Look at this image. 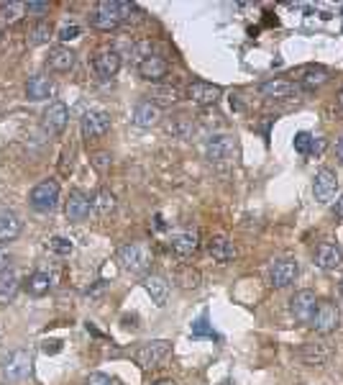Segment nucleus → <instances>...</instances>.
Here are the masks:
<instances>
[{
    "label": "nucleus",
    "instance_id": "32",
    "mask_svg": "<svg viewBox=\"0 0 343 385\" xmlns=\"http://www.w3.org/2000/svg\"><path fill=\"white\" fill-rule=\"evenodd\" d=\"M54 36V29H51L49 21H36L31 29H28V44H34V47H39V44H49V39Z\"/></svg>",
    "mask_w": 343,
    "mask_h": 385
},
{
    "label": "nucleus",
    "instance_id": "1",
    "mask_svg": "<svg viewBox=\"0 0 343 385\" xmlns=\"http://www.w3.org/2000/svg\"><path fill=\"white\" fill-rule=\"evenodd\" d=\"M120 270L131 272V275H146L151 267V250L144 242H128L123 244L116 255Z\"/></svg>",
    "mask_w": 343,
    "mask_h": 385
},
{
    "label": "nucleus",
    "instance_id": "13",
    "mask_svg": "<svg viewBox=\"0 0 343 385\" xmlns=\"http://www.w3.org/2000/svg\"><path fill=\"white\" fill-rule=\"evenodd\" d=\"M111 131V116L106 111H87L82 116V134L85 139H98Z\"/></svg>",
    "mask_w": 343,
    "mask_h": 385
},
{
    "label": "nucleus",
    "instance_id": "14",
    "mask_svg": "<svg viewBox=\"0 0 343 385\" xmlns=\"http://www.w3.org/2000/svg\"><path fill=\"white\" fill-rule=\"evenodd\" d=\"M220 95H223L220 85L203 82V80H197V82H192V85L187 87V100H192L197 106H213V103L220 100Z\"/></svg>",
    "mask_w": 343,
    "mask_h": 385
},
{
    "label": "nucleus",
    "instance_id": "4",
    "mask_svg": "<svg viewBox=\"0 0 343 385\" xmlns=\"http://www.w3.org/2000/svg\"><path fill=\"white\" fill-rule=\"evenodd\" d=\"M28 200H31V206H34L36 211L51 214V211L59 206V183H56V180H42V183L31 190Z\"/></svg>",
    "mask_w": 343,
    "mask_h": 385
},
{
    "label": "nucleus",
    "instance_id": "12",
    "mask_svg": "<svg viewBox=\"0 0 343 385\" xmlns=\"http://www.w3.org/2000/svg\"><path fill=\"white\" fill-rule=\"evenodd\" d=\"M233 152H236V144L228 134H213L208 142H205V154L208 159L213 162H225V159L233 157Z\"/></svg>",
    "mask_w": 343,
    "mask_h": 385
},
{
    "label": "nucleus",
    "instance_id": "44",
    "mask_svg": "<svg viewBox=\"0 0 343 385\" xmlns=\"http://www.w3.org/2000/svg\"><path fill=\"white\" fill-rule=\"evenodd\" d=\"M325 149V139H313V152L310 154H320Z\"/></svg>",
    "mask_w": 343,
    "mask_h": 385
},
{
    "label": "nucleus",
    "instance_id": "43",
    "mask_svg": "<svg viewBox=\"0 0 343 385\" xmlns=\"http://www.w3.org/2000/svg\"><path fill=\"white\" fill-rule=\"evenodd\" d=\"M8 264H11V257H8V252L0 250V272H8Z\"/></svg>",
    "mask_w": 343,
    "mask_h": 385
},
{
    "label": "nucleus",
    "instance_id": "22",
    "mask_svg": "<svg viewBox=\"0 0 343 385\" xmlns=\"http://www.w3.org/2000/svg\"><path fill=\"white\" fill-rule=\"evenodd\" d=\"M330 80V72L325 67H302L297 72V85L305 87V90H316V87H323Z\"/></svg>",
    "mask_w": 343,
    "mask_h": 385
},
{
    "label": "nucleus",
    "instance_id": "31",
    "mask_svg": "<svg viewBox=\"0 0 343 385\" xmlns=\"http://www.w3.org/2000/svg\"><path fill=\"white\" fill-rule=\"evenodd\" d=\"M26 291L31 293V295H46V293L51 291V275L44 270H36L34 275L28 278Z\"/></svg>",
    "mask_w": 343,
    "mask_h": 385
},
{
    "label": "nucleus",
    "instance_id": "40",
    "mask_svg": "<svg viewBox=\"0 0 343 385\" xmlns=\"http://www.w3.org/2000/svg\"><path fill=\"white\" fill-rule=\"evenodd\" d=\"M26 13L28 16H36V18H42V16L49 13V3H44V0H28V3H26Z\"/></svg>",
    "mask_w": 343,
    "mask_h": 385
},
{
    "label": "nucleus",
    "instance_id": "16",
    "mask_svg": "<svg viewBox=\"0 0 343 385\" xmlns=\"http://www.w3.org/2000/svg\"><path fill=\"white\" fill-rule=\"evenodd\" d=\"M259 90H261V95L269 100H287V98H292V95L300 93V85L292 82V80L274 78V80H269V82H264Z\"/></svg>",
    "mask_w": 343,
    "mask_h": 385
},
{
    "label": "nucleus",
    "instance_id": "39",
    "mask_svg": "<svg viewBox=\"0 0 343 385\" xmlns=\"http://www.w3.org/2000/svg\"><path fill=\"white\" fill-rule=\"evenodd\" d=\"M294 149L300 152V154H310V152H313V136H310L308 131L294 134Z\"/></svg>",
    "mask_w": 343,
    "mask_h": 385
},
{
    "label": "nucleus",
    "instance_id": "28",
    "mask_svg": "<svg viewBox=\"0 0 343 385\" xmlns=\"http://www.w3.org/2000/svg\"><path fill=\"white\" fill-rule=\"evenodd\" d=\"M151 103L154 106H177L180 100H182V90L180 87H172V85H156L154 90H151Z\"/></svg>",
    "mask_w": 343,
    "mask_h": 385
},
{
    "label": "nucleus",
    "instance_id": "25",
    "mask_svg": "<svg viewBox=\"0 0 343 385\" xmlns=\"http://www.w3.org/2000/svg\"><path fill=\"white\" fill-rule=\"evenodd\" d=\"M208 252L220 264L231 262L233 257H236V247H233V242L228 236H213V239H208Z\"/></svg>",
    "mask_w": 343,
    "mask_h": 385
},
{
    "label": "nucleus",
    "instance_id": "7",
    "mask_svg": "<svg viewBox=\"0 0 343 385\" xmlns=\"http://www.w3.org/2000/svg\"><path fill=\"white\" fill-rule=\"evenodd\" d=\"M316 308H318V295L313 291H297L289 298V314L300 324H310L313 316H316Z\"/></svg>",
    "mask_w": 343,
    "mask_h": 385
},
{
    "label": "nucleus",
    "instance_id": "26",
    "mask_svg": "<svg viewBox=\"0 0 343 385\" xmlns=\"http://www.w3.org/2000/svg\"><path fill=\"white\" fill-rule=\"evenodd\" d=\"M21 236V219L13 211H0V244L15 242Z\"/></svg>",
    "mask_w": 343,
    "mask_h": 385
},
{
    "label": "nucleus",
    "instance_id": "41",
    "mask_svg": "<svg viewBox=\"0 0 343 385\" xmlns=\"http://www.w3.org/2000/svg\"><path fill=\"white\" fill-rule=\"evenodd\" d=\"M87 385H116L108 375H90V380H87Z\"/></svg>",
    "mask_w": 343,
    "mask_h": 385
},
{
    "label": "nucleus",
    "instance_id": "45",
    "mask_svg": "<svg viewBox=\"0 0 343 385\" xmlns=\"http://www.w3.org/2000/svg\"><path fill=\"white\" fill-rule=\"evenodd\" d=\"M336 154H338V159L343 162V136L338 139V144H336Z\"/></svg>",
    "mask_w": 343,
    "mask_h": 385
},
{
    "label": "nucleus",
    "instance_id": "18",
    "mask_svg": "<svg viewBox=\"0 0 343 385\" xmlns=\"http://www.w3.org/2000/svg\"><path fill=\"white\" fill-rule=\"evenodd\" d=\"M92 206H90V198L82 195L80 190H72L67 203H64V216H67V221H85L87 216H90Z\"/></svg>",
    "mask_w": 343,
    "mask_h": 385
},
{
    "label": "nucleus",
    "instance_id": "15",
    "mask_svg": "<svg viewBox=\"0 0 343 385\" xmlns=\"http://www.w3.org/2000/svg\"><path fill=\"white\" fill-rule=\"evenodd\" d=\"M330 357H333V347L325 342H308L300 347V360L310 367H320V365H328Z\"/></svg>",
    "mask_w": 343,
    "mask_h": 385
},
{
    "label": "nucleus",
    "instance_id": "21",
    "mask_svg": "<svg viewBox=\"0 0 343 385\" xmlns=\"http://www.w3.org/2000/svg\"><path fill=\"white\" fill-rule=\"evenodd\" d=\"M316 264L325 272L336 270L343 264V250L338 244H320L316 250Z\"/></svg>",
    "mask_w": 343,
    "mask_h": 385
},
{
    "label": "nucleus",
    "instance_id": "3",
    "mask_svg": "<svg viewBox=\"0 0 343 385\" xmlns=\"http://www.w3.org/2000/svg\"><path fill=\"white\" fill-rule=\"evenodd\" d=\"M169 352H172V342H167V339H154V342L141 344L139 350L133 352V360H136L139 367L149 370V367H159L169 357Z\"/></svg>",
    "mask_w": 343,
    "mask_h": 385
},
{
    "label": "nucleus",
    "instance_id": "11",
    "mask_svg": "<svg viewBox=\"0 0 343 385\" xmlns=\"http://www.w3.org/2000/svg\"><path fill=\"white\" fill-rule=\"evenodd\" d=\"M300 275V264L294 259H277L269 270V283L274 288H289Z\"/></svg>",
    "mask_w": 343,
    "mask_h": 385
},
{
    "label": "nucleus",
    "instance_id": "5",
    "mask_svg": "<svg viewBox=\"0 0 343 385\" xmlns=\"http://www.w3.org/2000/svg\"><path fill=\"white\" fill-rule=\"evenodd\" d=\"M310 326L316 329L318 334H330L341 326V311H338L336 303L330 300H318V308H316V316L310 321Z\"/></svg>",
    "mask_w": 343,
    "mask_h": 385
},
{
    "label": "nucleus",
    "instance_id": "46",
    "mask_svg": "<svg viewBox=\"0 0 343 385\" xmlns=\"http://www.w3.org/2000/svg\"><path fill=\"white\" fill-rule=\"evenodd\" d=\"M151 385H177V383H175V380H167V378H164V380H156V383H151Z\"/></svg>",
    "mask_w": 343,
    "mask_h": 385
},
{
    "label": "nucleus",
    "instance_id": "8",
    "mask_svg": "<svg viewBox=\"0 0 343 385\" xmlns=\"http://www.w3.org/2000/svg\"><path fill=\"white\" fill-rule=\"evenodd\" d=\"M92 29L98 31H116L120 26V16L118 11H116V0H103V3H98L95 6V11H92Z\"/></svg>",
    "mask_w": 343,
    "mask_h": 385
},
{
    "label": "nucleus",
    "instance_id": "35",
    "mask_svg": "<svg viewBox=\"0 0 343 385\" xmlns=\"http://www.w3.org/2000/svg\"><path fill=\"white\" fill-rule=\"evenodd\" d=\"M192 128H195V126H192V121H189L187 116H177L175 121H172V123H169V126H167V131H169V134H172V136H180V139H187V136H192Z\"/></svg>",
    "mask_w": 343,
    "mask_h": 385
},
{
    "label": "nucleus",
    "instance_id": "34",
    "mask_svg": "<svg viewBox=\"0 0 343 385\" xmlns=\"http://www.w3.org/2000/svg\"><path fill=\"white\" fill-rule=\"evenodd\" d=\"M175 280H177V286L180 288H197L200 286V272L197 270H192V267H180L177 270V275H175Z\"/></svg>",
    "mask_w": 343,
    "mask_h": 385
},
{
    "label": "nucleus",
    "instance_id": "19",
    "mask_svg": "<svg viewBox=\"0 0 343 385\" xmlns=\"http://www.w3.org/2000/svg\"><path fill=\"white\" fill-rule=\"evenodd\" d=\"M167 72H169L167 59L156 57V54H151V57H146L144 62H139V75L141 80H146V82H161V80L167 78Z\"/></svg>",
    "mask_w": 343,
    "mask_h": 385
},
{
    "label": "nucleus",
    "instance_id": "38",
    "mask_svg": "<svg viewBox=\"0 0 343 385\" xmlns=\"http://www.w3.org/2000/svg\"><path fill=\"white\" fill-rule=\"evenodd\" d=\"M90 162L98 172H108V170H111V164H113V157H111V152H95Z\"/></svg>",
    "mask_w": 343,
    "mask_h": 385
},
{
    "label": "nucleus",
    "instance_id": "37",
    "mask_svg": "<svg viewBox=\"0 0 343 385\" xmlns=\"http://www.w3.org/2000/svg\"><path fill=\"white\" fill-rule=\"evenodd\" d=\"M80 34H82V29H80L77 23H64L62 29L56 31V39H59V42H75Z\"/></svg>",
    "mask_w": 343,
    "mask_h": 385
},
{
    "label": "nucleus",
    "instance_id": "23",
    "mask_svg": "<svg viewBox=\"0 0 343 385\" xmlns=\"http://www.w3.org/2000/svg\"><path fill=\"white\" fill-rule=\"evenodd\" d=\"M144 288H146V293L151 295V300H154L156 306H167V298H169V280L164 278V275H146V280H144Z\"/></svg>",
    "mask_w": 343,
    "mask_h": 385
},
{
    "label": "nucleus",
    "instance_id": "17",
    "mask_svg": "<svg viewBox=\"0 0 343 385\" xmlns=\"http://www.w3.org/2000/svg\"><path fill=\"white\" fill-rule=\"evenodd\" d=\"M92 67L98 72V78L111 80L116 78V72L120 70V54L116 49H100L92 59Z\"/></svg>",
    "mask_w": 343,
    "mask_h": 385
},
{
    "label": "nucleus",
    "instance_id": "47",
    "mask_svg": "<svg viewBox=\"0 0 343 385\" xmlns=\"http://www.w3.org/2000/svg\"><path fill=\"white\" fill-rule=\"evenodd\" d=\"M338 106L343 108V87H341V93H338Z\"/></svg>",
    "mask_w": 343,
    "mask_h": 385
},
{
    "label": "nucleus",
    "instance_id": "9",
    "mask_svg": "<svg viewBox=\"0 0 343 385\" xmlns=\"http://www.w3.org/2000/svg\"><path fill=\"white\" fill-rule=\"evenodd\" d=\"M338 192V175L328 167H323V170L316 172V178H313V195L316 200L320 203H330V200L336 198Z\"/></svg>",
    "mask_w": 343,
    "mask_h": 385
},
{
    "label": "nucleus",
    "instance_id": "33",
    "mask_svg": "<svg viewBox=\"0 0 343 385\" xmlns=\"http://www.w3.org/2000/svg\"><path fill=\"white\" fill-rule=\"evenodd\" d=\"M23 13H26V3H3L0 6V21L3 23L21 21Z\"/></svg>",
    "mask_w": 343,
    "mask_h": 385
},
{
    "label": "nucleus",
    "instance_id": "20",
    "mask_svg": "<svg viewBox=\"0 0 343 385\" xmlns=\"http://www.w3.org/2000/svg\"><path fill=\"white\" fill-rule=\"evenodd\" d=\"M161 118V111L159 106H154L151 100H141V103H136V108H133V116L131 121L136 123L139 128H151L156 126Z\"/></svg>",
    "mask_w": 343,
    "mask_h": 385
},
{
    "label": "nucleus",
    "instance_id": "30",
    "mask_svg": "<svg viewBox=\"0 0 343 385\" xmlns=\"http://www.w3.org/2000/svg\"><path fill=\"white\" fill-rule=\"evenodd\" d=\"M90 206L98 216H111L116 211V195L111 190H106V188H100L90 198Z\"/></svg>",
    "mask_w": 343,
    "mask_h": 385
},
{
    "label": "nucleus",
    "instance_id": "6",
    "mask_svg": "<svg viewBox=\"0 0 343 385\" xmlns=\"http://www.w3.org/2000/svg\"><path fill=\"white\" fill-rule=\"evenodd\" d=\"M167 244L177 257L187 259V257H192L200 250V234H197L195 228H180V231H172V234H169Z\"/></svg>",
    "mask_w": 343,
    "mask_h": 385
},
{
    "label": "nucleus",
    "instance_id": "42",
    "mask_svg": "<svg viewBox=\"0 0 343 385\" xmlns=\"http://www.w3.org/2000/svg\"><path fill=\"white\" fill-rule=\"evenodd\" d=\"M333 216H336V219H343V192L336 198V203H333Z\"/></svg>",
    "mask_w": 343,
    "mask_h": 385
},
{
    "label": "nucleus",
    "instance_id": "27",
    "mask_svg": "<svg viewBox=\"0 0 343 385\" xmlns=\"http://www.w3.org/2000/svg\"><path fill=\"white\" fill-rule=\"evenodd\" d=\"M26 95L28 100H46L54 95V82L49 78H44V75H34V78L28 80L26 85Z\"/></svg>",
    "mask_w": 343,
    "mask_h": 385
},
{
    "label": "nucleus",
    "instance_id": "29",
    "mask_svg": "<svg viewBox=\"0 0 343 385\" xmlns=\"http://www.w3.org/2000/svg\"><path fill=\"white\" fill-rule=\"evenodd\" d=\"M18 288H21V280L15 272H0V306H6L18 295Z\"/></svg>",
    "mask_w": 343,
    "mask_h": 385
},
{
    "label": "nucleus",
    "instance_id": "10",
    "mask_svg": "<svg viewBox=\"0 0 343 385\" xmlns=\"http://www.w3.org/2000/svg\"><path fill=\"white\" fill-rule=\"evenodd\" d=\"M42 121L49 134H62L64 128H67V123H70V108L64 106L62 100H51L49 106H46V111H44Z\"/></svg>",
    "mask_w": 343,
    "mask_h": 385
},
{
    "label": "nucleus",
    "instance_id": "24",
    "mask_svg": "<svg viewBox=\"0 0 343 385\" xmlns=\"http://www.w3.org/2000/svg\"><path fill=\"white\" fill-rule=\"evenodd\" d=\"M75 62H77V54H75L70 47H54V49H49L46 64H49L54 72H70L72 67H75Z\"/></svg>",
    "mask_w": 343,
    "mask_h": 385
},
{
    "label": "nucleus",
    "instance_id": "36",
    "mask_svg": "<svg viewBox=\"0 0 343 385\" xmlns=\"http://www.w3.org/2000/svg\"><path fill=\"white\" fill-rule=\"evenodd\" d=\"M49 250L54 252L56 257H70L72 252H75V242H72L70 236H51Z\"/></svg>",
    "mask_w": 343,
    "mask_h": 385
},
{
    "label": "nucleus",
    "instance_id": "48",
    "mask_svg": "<svg viewBox=\"0 0 343 385\" xmlns=\"http://www.w3.org/2000/svg\"><path fill=\"white\" fill-rule=\"evenodd\" d=\"M338 293L343 295V278H341V283H338Z\"/></svg>",
    "mask_w": 343,
    "mask_h": 385
},
{
    "label": "nucleus",
    "instance_id": "2",
    "mask_svg": "<svg viewBox=\"0 0 343 385\" xmlns=\"http://www.w3.org/2000/svg\"><path fill=\"white\" fill-rule=\"evenodd\" d=\"M31 367H34V357L28 355L26 350H13L11 355L3 360L0 365V372L8 383H21L31 375Z\"/></svg>",
    "mask_w": 343,
    "mask_h": 385
}]
</instances>
